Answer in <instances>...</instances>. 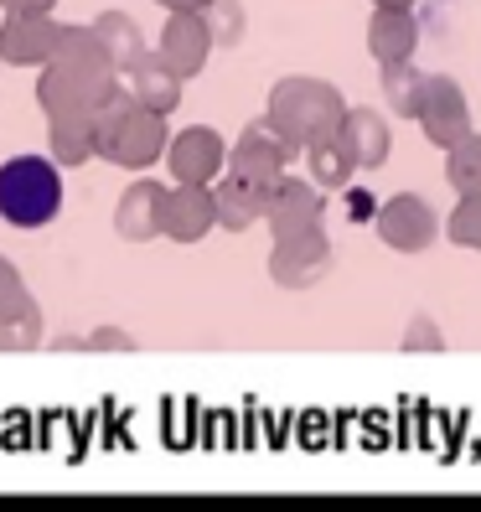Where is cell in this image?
Returning a JSON list of instances; mask_svg holds the SVG:
<instances>
[{"label":"cell","mask_w":481,"mask_h":512,"mask_svg":"<svg viewBox=\"0 0 481 512\" xmlns=\"http://www.w3.org/2000/svg\"><path fill=\"white\" fill-rule=\"evenodd\" d=\"M47 156L63 171H78L88 161H99L94 114H88V109H57V114H47Z\"/></svg>","instance_id":"obj_17"},{"label":"cell","mask_w":481,"mask_h":512,"mask_svg":"<svg viewBox=\"0 0 481 512\" xmlns=\"http://www.w3.org/2000/svg\"><path fill=\"white\" fill-rule=\"evenodd\" d=\"M161 11H207V0H156Z\"/></svg>","instance_id":"obj_32"},{"label":"cell","mask_w":481,"mask_h":512,"mask_svg":"<svg viewBox=\"0 0 481 512\" xmlns=\"http://www.w3.org/2000/svg\"><path fill=\"white\" fill-rule=\"evenodd\" d=\"M213 202H218V228H228V233H244V228L264 223V192L238 171H223L213 182Z\"/></svg>","instance_id":"obj_19"},{"label":"cell","mask_w":481,"mask_h":512,"mask_svg":"<svg viewBox=\"0 0 481 512\" xmlns=\"http://www.w3.org/2000/svg\"><path fill=\"white\" fill-rule=\"evenodd\" d=\"M337 140L357 161V171H378V166H388V156H394V125H388V114L373 109V104H347Z\"/></svg>","instance_id":"obj_14"},{"label":"cell","mask_w":481,"mask_h":512,"mask_svg":"<svg viewBox=\"0 0 481 512\" xmlns=\"http://www.w3.org/2000/svg\"><path fill=\"white\" fill-rule=\"evenodd\" d=\"M419 130H425V140L435 150H450L461 135H471V99H466V88L450 78V73H430L425 83V99H419V119H414Z\"/></svg>","instance_id":"obj_8"},{"label":"cell","mask_w":481,"mask_h":512,"mask_svg":"<svg viewBox=\"0 0 481 512\" xmlns=\"http://www.w3.org/2000/svg\"><path fill=\"white\" fill-rule=\"evenodd\" d=\"M300 156H306V171H311V182H316V187H326V192H347V187H352L357 161L342 150V140H337V135H332V140L306 145Z\"/></svg>","instance_id":"obj_22"},{"label":"cell","mask_w":481,"mask_h":512,"mask_svg":"<svg viewBox=\"0 0 481 512\" xmlns=\"http://www.w3.org/2000/svg\"><path fill=\"white\" fill-rule=\"evenodd\" d=\"M42 342H47L42 306H37V295H26L21 306H11L0 316V352H37Z\"/></svg>","instance_id":"obj_23"},{"label":"cell","mask_w":481,"mask_h":512,"mask_svg":"<svg viewBox=\"0 0 481 512\" xmlns=\"http://www.w3.org/2000/svg\"><path fill=\"white\" fill-rule=\"evenodd\" d=\"M0 6H6V0H0Z\"/></svg>","instance_id":"obj_36"},{"label":"cell","mask_w":481,"mask_h":512,"mask_svg":"<svg viewBox=\"0 0 481 512\" xmlns=\"http://www.w3.org/2000/svg\"><path fill=\"white\" fill-rule=\"evenodd\" d=\"M125 83H130V94H135L145 109H156V114H166V119L182 109V88H187V78H176L156 52H145L140 63L125 73Z\"/></svg>","instance_id":"obj_18"},{"label":"cell","mask_w":481,"mask_h":512,"mask_svg":"<svg viewBox=\"0 0 481 512\" xmlns=\"http://www.w3.org/2000/svg\"><path fill=\"white\" fill-rule=\"evenodd\" d=\"M332 259H337V249H332L326 223L300 228V233H285V238L269 244V280L285 285V290H311V285H321L326 275H332Z\"/></svg>","instance_id":"obj_5"},{"label":"cell","mask_w":481,"mask_h":512,"mask_svg":"<svg viewBox=\"0 0 481 512\" xmlns=\"http://www.w3.org/2000/svg\"><path fill=\"white\" fill-rule=\"evenodd\" d=\"M213 26H207L202 11H166V26L156 37V57L176 73V78H197L213 57Z\"/></svg>","instance_id":"obj_11"},{"label":"cell","mask_w":481,"mask_h":512,"mask_svg":"<svg viewBox=\"0 0 481 512\" xmlns=\"http://www.w3.org/2000/svg\"><path fill=\"white\" fill-rule=\"evenodd\" d=\"M166 145H171L166 114H156V109L140 104V109L125 119V130L114 135V145L104 150L99 161H109V166H119V171H150L156 161H166Z\"/></svg>","instance_id":"obj_12"},{"label":"cell","mask_w":481,"mask_h":512,"mask_svg":"<svg viewBox=\"0 0 481 512\" xmlns=\"http://www.w3.org/2000/svg\"><path fill=\"white\" fill-rule=\"evenodd\" d=\"M213 228H218L213 187L176 182V187H171V202H166V238H171V244H202Z\"/></svg>","instance_id":"obj_15"},{"label":"cell","mask_w":481,"mask_h":512,"mask_svg":"<svg viewBox=\"0 0 481 512\" xmlns=\"http://www.w3.org/2000/svg\"><path fill=\"white\" fill-rule=\"evenodd\" d=\"M119 78H125V73L109 63L94 21H83V26L68 21L57 52L37 68V104H42V114H57V109H88V114H94L119 88Z\"/></svg>","instance_id":"obj_1"},{"label":"cell","mask_w":481,"mask_h":512,"mask_svg":"<svg viewBox=\"0 0 481 512\" xmlns=\"http://www.w3.org/2000/svg\"><path fill=\"white\" fill-rule=\"evenodd\" d=\"M383 104L388 114H399V119H419V99H425V83L430 73H419L414 68V57H404V63H383Z\"/></svg>","instance_id":"obj_21"},{"label":"cell","mask_w":481,"mask_h":512,"mask_svg":"<svg viewBox=\"0 0 481 512\" xmlns=\"http://www.w3.org/2000/svg\"><path fill=\"white\" fill-rule=\"evenodd\" d=\"M445 238H450L456 249L481 254V197H461V202H456V213L445 218Z\"/></svg>","instance_id":"obj_26"},{"label":"cell","mask_w":481,"mask_h":512,"mask_svg":"<svg viewBox=\"0 0 481 512\" xmlns=\"http://www.w3.org/2000/svg\"><path fill=\"white\" fill-rule=\"evenodd\" d=\"M264 223L275 238L300 233V228H321L326 223V187H316L311 176H280V182H264Z\"/></svg>","instance_id":"obj_7"},{"label":"cell","mask_w":481,"mask_h":512,"mask_svg":"<svg viewBox=\"0 0 481 512\" xmlns=\"http://www.w3.org/2000/svg\"><path fill=\"white\" fill-rule=\"evenodd\" d=\"M166 171L171 182H197V187H213L218 176L228 171V140L213 125H187L176 130L166 145Z\"/></svg>","instance_id":"obj_9"},{"label":"cell","mask_w":481,"mask_h":512,"mask_svg":"<svg viewBox=\"0 0 481 512\" xmlns=\"http://www.w3.org/2000/svg\"><path fill=\"white\" fill-rule=\"evenodd\" d=\"M404 352H445V331H440V321H435L430 311H419V316L409 321Z\"/></svg>","instance_id":"obj_27"},{"label":"cell","mask_w":481,"mask_h":512,"mask_svg":"<svg viewBox=\"0 0 481 512\" xmlns=\"http://www.w3.org/2000/svg\"><path fill=\"white\" fill-rule=\"evenodd\" d=\"M26 295H32V290H26V280H21V269L6 259V254H0V316H6L11 306H21V300Z\"/></svg>","instance_id":"obj_28"},{"label":"cell","mask_w":481,"mask_h":512,"mask_svg":"<svg viewBox=\"0 0 481 512\" xmlns=\"http://www.w3.org/2000/svg\"><path fill=\"white\" fill-rule=\"evenodd\" d=\"M83 347L88 352H135V337H130V331H119V326H94L83 337Z\"/></svg>","instance_id":"obj_29"},{"label":"cell","mask_w":481,"mask_h":512,"mask_svg":"<svg viewBox=\"0 0 481 512\" xmlns=\"http://www.w3.org/2000/svg\"><path fill=\"white\" fill-rule=\"evenodd\" d=\"M207 26H213V42L218 47H238L244 42V32H249V16H244V6L238 0H207Z\"/></svg>","instance_id":"obj_25"},{"label":"cell","mask_w":481,"mask_h":512,"mask_svg":"<svg viewBox=\"0 0 481 512\" xmlns=\"http://www.w3.org/2000/svg\"><path fill=\"white\" fill-rule=\"evenodd\" d=\"M166 202H171V187L156 182V176H140L119 192L114 202V233L125 244H150V238H166Z\"/></svg>","instance_id":"obj_10"},{"label":"cell","mask_w":481,"mask_h":512,"mask_svg":"<svg viewBox=\"0 0 481 512\" xmlns=\"http://www.w3.org/2000/svg\"><path fill=\"white\" fill-rule=\"evenodd\" d=\"M264 114L275 119V125H280L300 150H306V145L332 140V135L342 130L347 99H342V88H337V83L311 78V73H290V78H280L275 88H269Z\"/></svg>","instance_id":"obj_2"},{"label":"cell","mask_w":481,"mask_h":512,"mask_svg":"<svg viewBox=\"0 0 481 512\" xmlns=\"http://www.w3.org/2000/svg\"><path fill=\"white\" fill-rule=\"evenodd\" d=\"M445 182L456 197H481V135H461L445 150Z\"/></svg>","instance_id":"obj_24"},{"label":"cell","mask_w":481,"mask_h":512,"mask_svg":"<svg viewBox=\"0 0 481 512\" xmlns=\"http://www.w3.org/2000/svg\"><path fill=\"white\" fill-rule=\"evenodd\" d=\"M368 52L373 63H404L419 52V16L414 6H373L368 16Z\"/></svg>","instance_id":"obj_16"},{"label":"cell","mask_w":481,"mask_h":512,"mask_svg":"<svg viewBox=\"0 0 481 512\" xmlns=\"http://www.w3.org/2000/svg\"><path fill=\"white\" fill-rule=\"evenodd\" d=\"M347 218H352V228L357 223H373L378 218V197L368 187H347Z\"/></svg>","instance_id":"obj_30"},{"label":"cell","mask_w":481,"mask_h":512,"mask_svg":"<svg viewBox=\"0 0 481 512\" xmlns=\"http://www.w3.org/2000/svg\"><path fill=\"white\" fill-rule=\"evenodd\" d=\"M373 233H378V244L394 249V254H425L440 238V218L419 192H394V197L378 202Z\"/></svg>","instance_id":"obj_6"},{"label":"cell","mask_w":481,"mask_h":512,"mask_svg":"<svg viewBox=\"0 0 481 512\" xmlns=\"http://www.w3.org/2000/svg\"><path fill=\"white\" fill-rule=\"evenodd\" d=\"M290 161H300V145H295L269 114H264V119H249V125L238 130L233 150H228V171L249 176L254 187L280 182V176L290 171Z\"/></svg>","instance_id":"obj_4"},{"label":"cell","mask_w":481,"mask_h":512,"mask_svg":"<svg viewBox=\"0 0 481 512\" xmlns=\"http://www.w3.org/2000/svg\"><path fill=\"white\" fill-rule=\"evenodd\" d=\"M52 347H57V352H88L83 337H52Z\"/></svg>","instance_id":"obj_33"},{"label":"cell","mask_w":481,"mask_h":512,"mask_svg":"<svg viewBox=\"0 0 481 512\" xmlns=\"http://www.w3.org/2000/svg\"><path fill=\"white\" fill-rule=\"evenodd\" d=\"M63 42V21H52V11H6L0 21V52L11 68H42Z\"/></svg>","instance_id":"obj_13"},{"label":"cell","mask_w":481,"mask_h":512,"mask_svg":"<svg viewBox=\"0 0 481 512\" xmlns=\"http://www.w3.org/2000/svg\"><path fill=\"white\" fill-rule=\"evenodd\" d=\"M94 32H99V42H104V52H109V63H114L119 73H130L140 57L150 52V42H145V32H140V21H135L130 11H99V16H94Z\"/></svg>","instance_id":"obj_20"},{"label":"cell","mask_w":481,"mask_h":512,"mask_svg":"<svg viewBox=\"0 0 481 512\" xmlns=\"http://www.w3.org/2000/svg\"><path fill=\"white\" fill-rule=\"evenodd\" d=\"M373 6H414V0H373Z\"/></svg>","instance_id":"obj_34"},{"label":"cell","mask_w":481,"mask_h":512,"mask_svg":"<svg viewBox=\"0 0 481 512\" xmlns=\"http://www.w3.org/2000/svg\"><path fill=\"white\" fill-rule=\"evenodd\" d=\"M0 68H6V52H0Z\"/></svg>","instance_id":"obj_35"},{"label":"cell","mask_w":481,"mask_h":512,"mask_svg":"<svg viewBox=\"0 0 481 512\" xmlns=\"http://www.w3.org/2000/svg\"><path fill=\"white\" fill-rule=\"evenodd\" d=\"M63 166L52 156H11L0 161V223L47 228L63 213Z\"/></svg>","instance_id":"obj_3"},{"label":"cell","mask_w":481,"mask_h":512,"mask_svg":"<svg viewBox=\"0 0 481 512\" xmlns=\"http://www.w3.org/2000/svg\"><path fill=\"white\" fill-rule=\"evenodd\" d=\"M57 0H6V11H52Z\"/></svg>","instance_id":"obj_31"}]
</instances>
